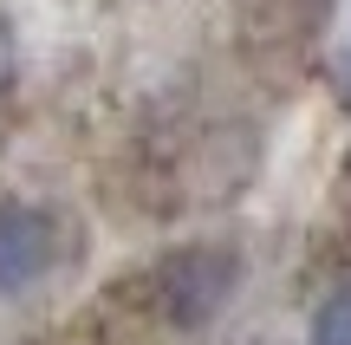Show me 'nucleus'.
<instances>
[{"label":"nucleus","instance_id":"nucleus-1","mask_svg":"<svg viewBox=\"0 0 351 345\" xmlns=\"http://www.w3.org/2000/svg\"><path fill=\"white\" fill-rule=\"evenodd\" d=\"M65 222L39 202H0V300H20L59 267Z\"/></svg>","mask_w":351,"mask_h":345},{"label":"nucleus","instance_id":"nucleus-2","mask_svg":"<svg viewBox=\"0 0 351 345\" xmlns=\"http://www.w3.org/2000/svg\"><path fill=\"white\" fill-rule=\"evenodd\" d=\"M234 287H241V261L228 254V248H182V254H169L163 274H156L163 313L176 326H208L215 313L228 307Z\"/></svg>","mask_w":351,"mask_h":345},{"label":"nucleus","instance_id":"nucleus-3","mask_svg":"<svg viewBox=\"0 0 351 345\" xmlns=\"http://www.w3.org/2000/svg\"><path fill=\"white\" fill-rule=\"evenodd\" d=\"M313 345H351V281L313 307Z\"/></svg>","mask_w":351,"mask_h":345},{"label":"nucleus","instance_id":"nucleus-4","mask_svg":"<svg viewBox=\"0 0 351 345\" xmlns=\"http://www.w3.org/2000/svg\"><path fill=\"white\" fill-rule=\"evenodd\" d=\"M345 98H351V52H345Z\"/></svg>","mask_w":351,"mask_h":345}]
</instances>
